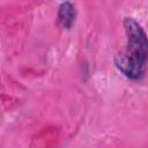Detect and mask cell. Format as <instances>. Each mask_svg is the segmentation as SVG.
Returning <instances> with one entry per match:
<instances>
[{
	"label": "cell",
	"instance_id": "cell-1",
	"mask_svg": "<svg viewBox=\"0 0 148 148\" xmlns=\"http://www.w3.org/2000/svg\"><path fill=\"white\" fill-rule=\"evenodd\" d=\"M124 28L127 36V47L114 58L116 67L130 79H141L147 64V37L141 25L133 18L124 20Z\"/></svg>",
	"mask_w": 148,
	"mask_h": 148
},
{
	"label": "cell",
	"instance_id": "cell-2",
	"mask_svg": "<svg viewBox=\"0 0 148 148\" xmlns=\"http://www.w3.org/2000/svg\"><path fill=\"white\" fill-rule=\"evenodd\" d=\"M76 10L73 3L62 2L58 10V23L62 29H71L75 21Z\"/></svg>",
	"mask_w": 148,
	"mask_h": 148
}]
</instances>
